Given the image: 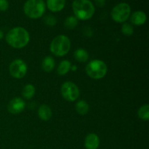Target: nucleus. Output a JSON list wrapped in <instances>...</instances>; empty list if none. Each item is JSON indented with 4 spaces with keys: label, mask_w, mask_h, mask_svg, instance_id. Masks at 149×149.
Segmentation results:
<instances>
[{
    "label": "nucleus",
    "mask_w": 149,
    "mask_h": 149,
    "mask_svg": "<svg viewBox=\"0 0 149 149\" xmlns=\"http://www.w3.org/2000/svg\"><path fill=\"white\" fill-rule=\"evenodd\" d=\"M122 32L123 33L124 35L125 36H132L133 34V27L132 26V25H130V23H124L122 26Z\"/></svg>",
    "instance_id": "412c9836"
},
{
    "label": "nucleus",
    "mask_w": 149,
    "mask_h": 149,
    "mask_svg": "<svg viewBox=\"0 0 149 149\" xmlns=\"http://www.w3.org/2000/svg\"><path fill=\"white\" fill-rule=\"evenodd\" d=\"M10 4L7 0H0V11L4 12L8 10Z\"/></svg>",
    "instance_id": "5701e85b"
},
{
    "label": "nucleus",
    "mask_w": 149,
    "mask_h": 149,
    "mask_svg": "<svg viewBox=\"0 0 149 149\" xmlns=\"http://www.w3.org/2000/svg\"><path fill=\"white\" fill-rule=\"evenodd\" d=\"M38 116L42 120L46 122L49 120L52 116V110L47 105H42L38 110Z\"/></svg>",
    "instance_id": "ddd939ff"
},
{
    "label": "nucleus",
    "mask_w": 149,
    "mask_h": 149,
    "mask_svg": "<svg viewBox=\"0 0 149 149\" xmlns=\"http://www.w3.org/2000/svg\"><path fill=\"white\" fill-rule=\"evenodd\" d=\"M95 2L97 7H103L106 4V0H95Z\"/></svg>",
    "instance_id": "b1692460"
},
{
    "label": "nucleus",
    "mask_w": 149,
    "mask_h": 149,
    "mask_svg": "<svg viewBox=\"0 0 149 149\" xmlns=\"http://www.w3.org/2000/svg\"><path fill=\"white\" fill-rule=\"evenodd\" d=\"M55 62L53 58L50 56H47L42 61V69L46 72H51L55 68Z\"/></svg>",
    "instance_id": "4468645a"
},
{
    "label": "nucleus",
    "mask_w": 149,
    "mask_h": 149,
    "mask_svg": "<svg viewBox=\"0 0 149 149\" xmlns=\"http://www.w3.org/2000/svg\"><path fill=\"white\" fill-rule=\"evenodd\" d=\"M45 24H47L49 26H54L57 23V19L55 18V16L53 15H47L44 19Z\"/></svg>",
    "instance_id": "4be33fe9"
},
{
    "label": "nucleus",
    "mask_w": 149,
    "mask_h": 149,
    "mask_svg": "<svg viewBox=\"0 0 149 149\" xmlns=\"http://www.w3.org/2000/svg\"><path fill=\"white\" fill-rule=\"evenodd\" d=\"M100 145V138L96 134L90 133L84 140V146L87 149H97Z\"/></svg>",
    "instance_id": "9d476101"
},
{
    "label": "nucleus",
    "mask_w": 149,
    "mask_h": 149,
    "mask_svg": "<svg viewBox=\"0 0 149 149\" xmlns=\"http://www.w3.org/2000/svg\"><path fill=\"white\" fill-rule=\"evenodd\" d=\"M89 109H90V106H89L88 103L84 100H79L76 104V110H77V113L81 116L87 114L89 111Z\"/></svg>",
    "instance_id": "dca6fc26"
},
{
    "label": "nucleus",
    "mask_w": 149,
    "mask_h": 149,
    "mask_svg": "<svg viewBox=\"0 0 149 149\" xmlns=\"http://www.w3.org/2000/svg\"><path fill=\"white\" fill-rule=\"evenodd\" d=\"M71 62L69 61H67V60H65V61H61V63L59 64L58 67V74H59L60 76H63L65 75L68 71L71 70Z\"/></svg>",
    "instance_id": "2eb2a0df"
},
{
    "label": "nucleus",
    "mask_w": 149,
    "mask_h": 149,
    "mask_svg": "<svg viewBox=\"0 0 149 149\" xmlns=\"http://www.w3.org/2000/svg\"><path fill=\"white\" fill-rule=\"evenodd\" d=\"M3 36H4V33H3L2 31H1V29H0V40H1V39H2Z\"/></svg>",
    "instance_id": "393cba45"
},
{
    "label": "nucleus",
    "mask_w": 149,
    "mask_h": 149,
    "mask_svg": "<svg viewBox=\"0 0 149 149\" xmlns=\"http://www.w3.org/2000/svg\"><path fill=\"white\" fill-rule=\"evenodd\" d=\"M108 68L106 64L100 60H93L86 66L87 74L92 79H100L107 74Z\"/></svg>",
    "instance_id": "39448f33"
},
{
    "label": "nucleus",
    "mask_w": 149,
    "mask_h": 149,
    "mask_svg": "<svg viewBox=\"0 0 149 149\" xmlns=\"http://www.w3.org/2000/svg\"><path fill=\"white\" fill-rule=\"evenodd\" d=\"M138 115L141 119L143 121H148L149 119V106L148 104L143 105L139 109Z\"/></svg>",
    "instance_id": "aec40b11"
},
{
    "label": "nucleus",
    "mask_w": 149,
    "mask_h": 149,
    "mask_svg": "<svg viewBox=\"0 0 149 149\" xmlns=\"http://www.w3.org/2000/svg\"><path fill=\"white\" fill-rule=\"evenodd\" d=\"M35 92H36V90H35V87H33V85L29 84H26L23 87V91H22V95H23V96L25 98L29 100V99H31L34 96Z\"/></svg>",
    "instance_id": "a211bd4d"
},
{
    "label": "nucleus",
    "mask_w": 149,
    "mask_h": 149,
    "mask_svg": "<svg viewBox=\"0 0 149 149\" xmlns=\"http://www.w3.org/2000/svg\"><path fill=\"white\" fill-rule=\"evenodd\" d=\"M77 25H78V19L75 16L73 15L66 17L65 22H64L65 27L67 29H69V30H72V29H75Z\"/></svg>",
    "instance_id": "6ab92c4d"
},
{
    "label": "nucleus",
    "mask_w": 149,
    "mask_h": 149,
    "mask_svg": "<svg viewBox=\"0 0 149 149\" xmlns=\"http://www.w3.org/2000/svg\"><path fill=\"white\" fill-rule=\"evenodd\" d=\"M61 95L65 100L69 102L75 101L79 97V89L71 81H66L61 86Z\"/></svg>",
    "instance_id": "0eeeda50"
},
{
    "label": "nucleus",
    "mask_w": 149,
    "mask_h": 149,
    "mask_svg": "<svg viewBox=\"0 0 149 149\" xmlns=\"http://www.w3.org/2000/svg\"><path fill=\"white\" fill-rule=\"evenodd\" d=\"M65 0H47V7L52 13H58L63 10Z\"/></svg>",
    "instance_id": "9b49d317"
},
{
    "label": "nucleus",
    "mask_w": 149,
    "mask_h": 149,
    "mask_svg": "<svg viewBox=\"0 0 149 149\" xmlns=\"http://www.w3.org/2000/svg\"><path fill=\"white\" fill-rule=\"evenodd\" d=\"M77 67L76 66V65H74V66L71 67V69L72 70V71H76V70H77Z\"/></svg>",
    "instance_id": "a878e982"
},
{
    "label": "nucleus",
    "mask_w": 149,
    "mask_h": 149,
    "mask_svg": "<svg viewBox=\"0 0 149 149\" xmlns=\"http://www.w3.org/2000/svg\"><path fill=\"white\" fill-rule=\"evenodd\" d=\"M71 49V41L64 35H59L52 39L50 44V51L58 57L65 56Z\"/></svg>",
    "instance_id": "20e7f679"
},
{
    "label": "nucleus",
    "mask_w": 149,
    "mask_h": 149,
    "mask_svg": "<svg viewBox=\"0 0 149 149\" xmlns=\"http://www.w3.org/2000/svg\"><path fill=\"white\" fill-rule=\"evenodd\" d=\"M27 65L21 59H16L13 61L9 67L10 75L15 79L23 78L27 73Z\"/></svg>",
    "instance_id": "6e6552de"
},
{
    "label": "nucleus",
    "mask_w": 149,
    "mask_h": 149,
    "mask_svg": "<svg viewBox=\"0 0 149 149\" xmlns=\"http://www.w3.org/2000/svg\"><path fill=\"white\" fill-rule=\"evenodd\" d=\"M72 10L77 19L87 20L95 14V8L90 0H74L72 3Z\"/></svg>",
    "instance_id": "f03ea898"
},
{
    "label": "nucleus",
    "mask_w": 149,
    "mask_h": 149,
    "mask_svg": "<svg viewBox=\"0 0 149 149\" xmlns=\"http://www.w3.org/2000/svg\"><path fill=\"white\" fill-rule=\"evenodd\" d=\"M6 42L10 46L15 49H21L29 44L30 36L26 29L23 27L12 29L6 35Z\"/></svg>",
    "instance_id": "f257e3e1"
},
{
    "label": "nucleus",
    "mask_w": 149,
    "mask_h": 149,
    "mask_svg": "<svg viewBox=\"0 0 149 149\" xmlns=\"http://www.w3.org/2000/svg\"><path fill=\"white\" fill-rule=\"evenodd\" d=\"M74 58L78 62L85 63L89 58V54L85 49H78L74 52Z\"/></svg>",
    "instance_id": "f3484780"
},
{
    "label": "nucleus",
    "mask_w": 149,
    "mask_h": 149,
    "mask_svg": "<svg viewBox=\"0 0 149 149\" xmlns=\"http://www.w3.org/2000/svg\"><path fill=\"white\" fill-rule=\"evenodd\" d=\"M46 10L44 0H27L23 5L25 15L29 18L37 19L42 17Z\"/></svg>",
    "instance_id": "7ed1b4c3"
},
{
    "label": "nucleus",
    "mask_w": 149,
    "mask_h": 149,
    "mask_svg": "<svg viewBox=\"0 0 149 149\" xmlns=\"http://www.w3.org/2000/svg\"><path fill=\"white\" fill-rule=\"evenodd\" d=\"M131 14L130 6L125 2L119 3L112 9L111 15L112 19L116 23H124L126 21Z\"/></svg>",
    "instance_id": "423d86ee"
},
{
    "label": "nucleus",
    "mask_w": 149,
    "mask_h": 149,
    "mask_svg": "<svg viewBox=\"0 0 149 149\" xmlns=\"http://www.w3.org/2000/svg\"><path fill=\"white\" fill-rule=\"evenodd\" d=\"M147 20V16L146 13L143 11L134 12L130 16V21L132 24L135 26H141L145 24Z\"/></svg>",
    "instance_id": "f8f14e48"
},
{
    "label": "nucleus",
    "mask_w": 149,
    "mask_h": 149,
    "mask_svg": "<svg viewBox=\"0 0 149 149\" xmlns=\"http://www.w3.org/2000/svg\"><path fill=\"white\" fill-rule=\"evenodd\" d=\"M26 108L24 100L20 97H15L10 101L7 106V109L12 114H17L23 111Z\"/></svg>",
    "instance_id": "1a4fd4ad"
}]
</instances>
